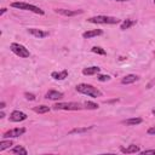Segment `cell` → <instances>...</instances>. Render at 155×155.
Wrapping results in <instances>:
<instances>
[{
  "label": "cell",
  "mask_w": 155,
  "mask_h": 155,
  "mask_svg": "<svg viewBox=\"0 0 155 155\" xmlns=\"http://www.w3.org/2000/svg\"><path fill=\"white\" fill-rule=\"evenodd\" d=\"M23 133H25V128L24 127H17V128H13V130L5 132L2 137L4 138H17V137L22 136Z\"/></svg>",
  "instance_id": "cell-6"
},
{
  "label": "cell",
  "mask_w": 155,
  "mask_h": 155,
  "mask_svg": "<svg viewBox=\"0 0 155 155\" xmlns=\"http://www.w3.org/2000/svg\"><path fill=\"white\" fill-rule=\"evenodd\" d=\"M51 76H52L54 80H64L65 78H68V70L64 69V70H62V71H59V73L53 71V73L51 74Z\"/></svg>",
  "instance_id": "cell-15"
},
{
  "label": "cell",
  "mask_w": 155,
  "mask_h": 155,
  "mask_svg": "<svg viewBox=\"0 0 155 155\" xmlns=\"http://www.w3.org/2000/svg\"><path fill=\"white\" fill-rule=\"evenodd\" d=\"M138 76L137 75H134V74H128V75H126L125 78H122V80H121V84H124V85H128V84H133V82H136V81H138Z\"/></svg>",
  "instance_id": "cell-13"
},
{
  "label": "cell",
  "mask_w": 155,
  "mask_h": 155,
  "mask_svg": "<svg viewBox=\"0 0 155 155\" xmlns=\"http://www.w3.org/2000/svg\"><path fill=\"white\" fill-rule=\"evenodd\" d=\"M154 2H155V0H154Z\"/></svg>",
  "instance_id": "cell-33"
},
{
  "label": "cell",
  "mask_w": 155,
  "mask_h": 155,
  "mask_svg": "<svg viewBox=\"0 0 155 155\" xmlns=\"http://www.w3.org/2000/svg\"><path fill=\"white\" fill-rule=\"evenodd\" d=\"M143 120L140 117H132V119H127V120H124L122 124L127 125V126H134V125H138L140 124Z\"/></svg>",
  "instance_id": "cell-17"
},
{
  "label": "cell",
  "mask_w": 155,
  "mask_h": 155,
  "mask_svg": "<svg viewBox=\"0 0 155 155\" xmlns=\"http://www.w3.org/2000/svg\"><path fill=\"white\" fill-rule=\"evenodd\" d=\"M153 114H154V115H155V109H154V110H153Z\"/></svg>",
  "instance_id": "cell-32"
},
{
  "label": "cell",
  "mask_w": 155,
  "mask_h": 155,
  "mask_svg": "<svg viewBox=\"0 0 155 155\" xmlns=\"http://www.w3.org/2000/svg\"><path fill=\"white\" fill-rule=\"evenodd\" d=\"M25 119H27V114L19 110H13L10 114V120L13 122H21V121H24Z\"/></svg>",
  "instance_id": "cell-7"
},
{
  "label": "cell",
  "mask_w": 155,
  "mask_h": 155,
  "mask_svg": "<svg viewBox=\"0 0 155 155\" xmlns=\"http://www.w3.org/2000/svg\"><path fill=\"white\" fill-rule=\"evenodd\" d=\"M24 96H25V98L29 99V101H34V99H35V96H34L33 93H28V92H25Z\"/></svg>",
  "instance_id": "cell-26"
},
{
  "label": "cell",
  "mask_w": 155,
  "mask_h": 155,
  "mask_svg": "<svg viewBox=\"0 0 155 155\" xmlns=\"http://www.w3.org/2000/svg\"><path fill=\"white\" fill-rule=\"evenodd\" d=\"M114 1H120L121 2V1H128V0H114Z\"/></svg>",
  "instance_id": "cell-31"
},
{
  "label": "cell",
  "mask_w": 155,
  "mask_h": 155,
  "mask_svg": "<svg viewBox=\"0 0 155 155\" xmlns=\"http://www.w3.org/2000/svg\"><path fill=\"white\" fill-rule=\"evenodd\" d=\"M12 7L15 8H18V10H24V11H30V12H34V13H38V15H44V10H41L40 7L35 6V5H31V4H28V2H22V1H16V2H12L11 4Z\"/></svg>",
  "instance_id": "cell-3"
},
{
  "label": "cell",
  "mask_w": 155,
  "mask_h": 155,
  "mask_svg": "<svg viewBox=\"0 0 155 155\" xmlns=\"http://www.w3.org/2000/svg\"><path fill=\"white\" fill-rule=\"evenodd\" d=\"M10 48H11V51L15 53V54H17V56H19V57H22V58H28L29 56H30V52L28 51V48H25L23 45H21V44H17V42H12L11 45H10Z\"/></svg>",
  "instance_id": "cell-5"
},
{
  "label": "cell",
  "mask_w": 155,
  "mask_h": 155,
  "mask_svg": "<svg viewBox=\"0 0 155 155\" xmlns=\"http://www.w3.org/2000/svg\"><path fill=\"white\" fill-rule=\"evenodd\" d=\"M28 33L31 34L34 38H38V39H42V38L48 36V33L47 31H44L41 29H36V28H29L28 29Z\"/></svg>",
  "instance_id": "cell-9"
},
{
  "label": "cell",
  "mask_w": 155,
  "mask_h": 155,
  "mask_svg": "<svg viewBox=\"0 0 155 155\" xmlns=\"http://www.w3.org/2000/svg\"><path fill=\"white\" fill-rule=\"evenodd\" d=\"M148 134H151V136H155V126H153V127H150V128L148 130Z\"/></svg>",
  "instance_id": "cell-27"
},
{
  "label": "cell",
  "mask_w": 155,
  "mask_h": 155,
  "mask_svg": "<svg viewBox=\"0 0 155 155\" xmlns=\"http://www.w3.org/2000/svg\"><path fill=\"white\" fill-rule=\"evenodd\" d=\"M5 12H6V8H1V12H0V15L2 16V15H4Z\"/></svg>",
  "instance_id": "cell-29"
},
{
  "label": "cell",
  "mask_w": 155,
  "mask_h": 155,
  "mask_svg": "<svg viewBox=\"0 0 155 155\" xmlns=\"http://www.w3.org/2000/svg\"><path fill=\"white\" fill-rule=\"evenodd\" d=\"M99 71H101V68L97 67V65L87 67V68H84L82 69V74L84 75H94V74H98Z\"/></svg>",
  "instance_id": "cell-12"
},
{
  "label": "cell",
  "mask_w": 155,
  "mask_h": 155,
  "mask_svg": "<svg viewBox=\"0 0 155 155\" xmlns=\"http://www.w3.org/2000/svg\"><path fill=\"white\" fill-rule=\"evenodd\" d=\"M121 151H122L124 154H136V153H139L140 149H139L138 145H136V144H131V145H128L127 148H122Z\"/></svg>",
  "instance_id": "cell-14"
},
{
  "label": "cell",
  "mask_w": 155,
  "mask_h": 155,
  "mask_svg": "<svg viewBox=\"0 0 155 155\" xmlns=\"http://www.w3.org/2000/svg\"><path fill=\"white\" fill-rule=\"evenodd\" d=\"M76 91L80 92V93L87 94L90 97H93V98H97V97L102 96V92L97 87H94L92 85H88V84H79L76 86Z\"/></svg>",
  "instance_id": "cell-1"
},
{
  "label": "cell",
  "mask_w": 155,
  "mask_h": 155,
  "mask_svg": "<svg viewBox=\"0 0 155 155\" xmlns=\"http://www.w3.org/2000/svg\"><path fill=\"white\" fill-rule=\"evenodd\" d=\"M102 34H103L102 29H93V30H87V31H85V33L82 34V38H84V39H91V38H93V36H98V35H102Z\"/></svg>",
  "instance_id": "cell-11"
},
{
  "label": "cell",
  "mask_w": 155,
  "mask_h": 155,
  "mask_svg": "<svg viewBox=\"0 0 155 155\" xmlns=\"http://www.w3.org/2000/svg\"><path fill=\"white\" fill-rule=\"evenodd\" d=\"M92 130V126H88V127H76V128H73L71 131L68 132V134H79V133H85L87 131Z\"/></svg>",
  "instance_id": "cell-16"
},
{
  "label": "cell",
  "mask_w": 155,
  "mask_h": 155,
  "mask_svg": "<svg viewBox=\"0 0 155 155\" xmlns=\"http://www.w3.org/2000/svg\"><path fill=\"white\" fill-rule=\"evenodd\" d=\"M33 110L35 113H39V114H45V113H48L50 111V108L47 105H38V107H34Z\"/></svg>",
  "instance_id": "cell-19"
},
{
  "label": "cell",
  "mask_w": 155,
  "mask_h": 155,
  "mask_svg": "<svg viewBox=\"0 0 155 155\" xmlns=\"http://www.w3.org/2000/svg\"><path fill=\"white\" fill-rule=\"evenodd\" d=\"M62 97H63V93L59 92V91H54V90H50V91L45 94V98H47V99H52V101L61 99Z\"/></svg>",
  "instance_id": "cell-10"
},
{
  "label": "cell",
  "mask_w": 155,
  "mask_h": 155,
  "mask_svg": "<svg viewBox=\"0 0 155 155\" xmlns=\"http://www.w3.org/2000/svg\"><path fill=\"white\" fill-rule=\"evenodd\" d=\"M93 53H97V54H105V50L99 47V46H93L92 50H91Z\"/></svg>",
  "instance_id": "cell-22"
},
{
  "label": "cell",
  "mask_w": 155,
  "mask_h": 155,
  "mask_svg": "<svg viewBox=\"0 0 155 155\" xmlns=\"http://www.w3.org/2000/svg\"><path fill=\"white\" fill-rule=\"evenodd\" d=\"M90 23H94V24H117L120 22L119 18L116 17H111V16H94V17H90L87 19Z\"/></svg>",
  "instance_id": "cell-2"
},
{
  "label": "cell",
  "mask_w": 155,
  "mask_h": 155,
  "mask_svg": "<svg viewBox=\"0 0 155 155\" xmlns=\"http://www.w3.org/2000/svg\"><path fill=\"white\" fill-rule=\"evenodd\" d=\"M136 24V21L134 19H125L122 23H121V29L122 30H126V29H128L130 27H132V25H134Z\"/></svg>",
  "instance_id": "cell-18"
},
{
  "label": "cell",
  "mask_w": 155,
  "mask_h": 155,
  "mask_svg": "<svg viewBox=\"0 0 155 155\" xmlns=\"http://www.w3.org/2000/svg\"><path fill=\"white\" fill-rule=\"evenodd\" d=\"M0 108H1V109L5 108V102H1V103H0Z\"/></svg>",
  "instance_id": "cell-28"
},
{
  "label": "cell",
  "mask_w": 155,
  "mask_h": 155,
  "mask_svg": "<svg viewBox=\"0 0 155 155\" xmlns=\"http://www.w3.org/2000/svg\"><path fill=\"white\" fill-rule=\"evenodd\" d=\"M0 117H1V119H4V117H5V113H4V111H1V113H0Z\"/></svg>",
  "instance_id": "cell-30"
},
{
  "label": "cell",
  "mask_w": 155,
  "mask_h": 155,
  "mask_svg": "<svg viewBox=\"0 0 155 155\" xmlns=\"http://www.w3.org/2000/svg\"><path fill=\"white\" fill-rule=\"evenodd\" d=\"M142 155H148V154H154L155 155V149H148V150H143V151H139Z\"/></svg>",
  "instance_id": "cell-25"
},
{
  "label": "cell",
  "mask_w": 155,
  "mask_h": 155,
  "mask_svg": "<svg viewBox=\"0 0 155 155\" xmlns=\"http://www.w3.org/2000/svg\"><path fill=\"white\" fill-rule=\"evenodd\" d=\"M54 11H56L57 13H59V15H62V16H67V17L76 16V15H80V13L84 12L82 10H75V11H73V10H65V8H56Z\"/></svg>",
  "instance_id": "cell-8"
},
{
  "label": "cell",
  "mask_w": 155,
  "mask_h": 155,
  "mask_svg": "<svg viewBox=\"0 0 155 155\" xmlns=\"http://www.w3.org/2000/svg\"><path fill=\"white\" fill-rule=\"evenodd\" d=\"M97 79L99 81H108V80H110V76L109 75H98Z\"/></svg>",
  "instance_id": "cell-24"
},
{
  "label": "cell",
  "mask_w": 155,
  "mask_h": 155,
  "mask_svg": "<svg viewBox=\"0 0 155 155\" xmlns=\"http://www.w3.org/2000/svg\"><path fill=\"white\" fill-rule=\"evenodd\" d=\"M11 145H12V142L11 140H1L0 142V151H4L5 149H8V148H11Z\"/></svg>",
  "instance_id": "cell-21"
},
{
  "label": "cell",
  "mask_w": 155,
  "mask_h": 155,
  "mask_svg": "<svg viewBox=\"0 0 155 155\" xmlns=\"http://www.w3.org/2000/svg\"><path fill=\"white\" fill-rule=\"evenodd\" d=\"M11 153H13V154H22V155H27L28 154V151L22 145H16L15 148H12Z\"/></svg>",
  "instance_id": "cell-20"
},
{
  "label": "cell",
  "mask_w": 155,
  "mask_h": 155,
  "mask_svg": "<svg viewBox=\"0 0 155 155\" xmlns=\"http://www.w3.org/2000/svg\"><path fill=\"white\" fill-rule=\"evenodd\" d=\"M82 108L84 107L80 103H76V102H69V103L61 102V103H56L53 105L54 110H80Z\"/></svg>",
  "instance_id": "cell-4"
},
{
  "label": "cell",
  "mask_w": 155,
  "mask_h": 155,
  "mask_svg": "<svg viewBox=\"0 0 155 155\" xmlns=\"http://www.w3.org/2000/svg\"><path fill=\"white\" fill-rule=\"evenodd\" d=\"M84 105H85L84 108H86V109H91V110L98 108V104H97V103H93V102H85Z\"/></svg>",
  "instance_id": "cell-23"
}]
</instances>
